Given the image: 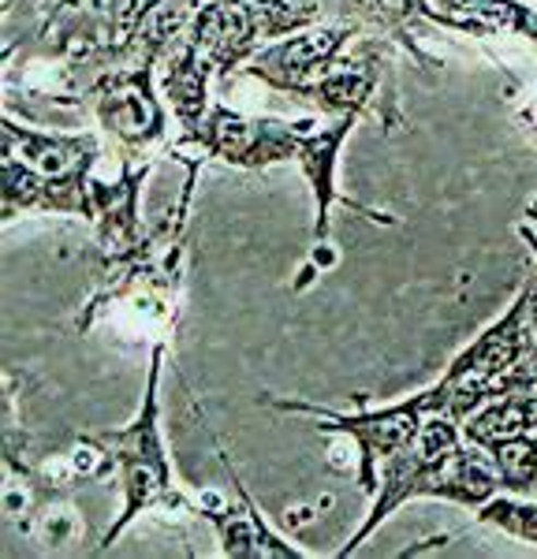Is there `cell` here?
I'll use <instances>...</instances> for the list:
<instances>
[{"mask_svg": "<svg viewBox=\"0 0 537 559\" xmlns=\"http://www.w3.org/2000/svg\"><path fill=\"white\" fill-rule=\"evenodd\" d=\"M307 131L310 120L288 123L276 116H243L217 102L210 105L199 128L179 134V146H194L202 150V157L243 168V173H262V168L295 165V153Z\"/></svg>", "mask_w": 537, "mask_h": 559, "instance_id": "cell-8", "label": "cell"}, {"mask_svg": "<svg viewBox=\"0 0 537 559\" xmlns=\"http://www.w3.org/2000/svg\"><path fill=\"white\" fill-rule=\"evenodd\" d=\"M500 492H504V481H500L497 459H492L489 448L467 444L460 421L433 414L426 421L422 437L407 452L392 455L381 466V481L378 492H373L370 515H366V522L336 556H351L355 548H362L384 519H392L403 503L418 500V496H433V500H448L478 511L481 503H489Z\"/></svg>", "mask_w": 537, "mask_h": 559, "instance_id": "cell-1", "label": "cell"}, {"mask_svg": "<svg viewBox=\"0 0 537 559\" xmlns=\"http://www.w3.org/2000/svg\"><path fill=\"white\" fill-rule=\"evenodd\" d=\"M268 411L281 414H302V418H313V426L321 432H339V437H351L358 448V489L373 500L381 481V466L389 463L392 455L407 452L418 437H422L426 421L433 418L426 407V395H407V400L392 403V407H378V411H358V414H339L329 407H313V403L302 400H262Z\"/></svg>", "mask_w": 537, "mask_h": 559, "instance_id": "cell-6", "label": "cell"}, {"mask_svg": "<svg viewBox=\"0 0 537 559\" xmlns=\"http://www.w3.org/2000/svg\"><path fill=\"white\" fill-rule=\"evenodd\" d=\"M518 231H523V239L530 242L534 258H537V202H530V210H526V221L518 224ZM526 295H530V324H534V350H530V381H534V392H537V269L526 280Z\"/></svg>", "mask_w": 537, "mask_h": 559, "instance_id": "cell-20", "label": "cell"}, {"mask_svg": "<svg viewBox=\"0 0 537 559\" xmlns=\"http://www.w3.org/2000/svg\"><path fill=\"white\" fill-rule=\"evenodd\" d=\"M355 123H358L355 116H336V120L321 123V128L310 123V131L302 134V142H299V153H295V165H299V173L313 194V250L329 247L336 205H344V210L366 216V221H373V224H392V216L373 213V210H366L362 202H355V198L339 194V183H336L339 153H344V142L351 139Z\"/></svg>", "mask_w": 537, "mask_h": 559, "instance_id": "cell-10", "label": "cell"}, {"mask_svg": "<svg viewBox=\"0 0 537 559\" xmlns=\"http://www.w3.org/2000/svg\"><path fill=\"white\" fill-rule=\"evenodd\" d=\"M86 108L120 150V165H154L168 142V105L154 68H105L90 79Z\"/></svg>", "mask_w": 537, "mask_h": 559, "instance_id": "cell-5", "label": "cell"}, {"mask_svg": "<svg viewBox=\"0 0 537 559\" xmlns=\"http://www.w3.org/2000/svg\"><path fill=\"white\" fill-rule=\"evenodd\" d=\"M392 41L373 31H362L358 38L339 52V60L318 83L310 86L307 102L321 116H355V120H378L384 128H396L399 108L392 94Z\"/></svg>", "mask_w": 537, "mask_h": 559, "instance_id": "cell-7", "label": "cell"}, {"mask_svg": "<svg viewBox=\"0 0 537 559\" xmlns=\"http://www.w3.org/2000/svg\"><path fill=\"white\" fill-rule=\"evenodd\" d=\"M474 519H478L481 526H492L515 540L537 545V500L534 496L500 492V496H492L489 503H481V508L474 511Z\"/></svg>", "mask_w": 537, "mask_h": 559, "instance_id": "cell-18", "label": "cell"}, {"mask_svg": "<svg viewBox=\"0 0 537 559\" xmlns=\"http://www.w3.org/2000/svg\"><path fill=\"white\" fill-rule=\"evenodd\" d=\"M0 216L15 221L23 213H57L94 221V165L102 157L97 134H52L23 128L20 120H0Z\"/></svg>", "mask_w": 537, "mask_h": 559, "instance_id": "cell-2", "label": "cell"}, {"mask_svg": "<svg viewBox=\"0 0 537 559\" xmlns=\"http://www.w3.org/2000/svg\"><path fill=\"white\" fill-rule=\"evenodd\" d=\"M187 41L217 68L220 79H228L243 71L262 45H268V31L258 0H202L194 8Z\"/></svg>", "mask_w": 537, "mask_h": 559, "instance_id": "cell-13", "label": "cell"}, {"mask_svg": "<svg viewBox=\"0 0 537 559\" xmlns=\"http://www.w3.org/2000/svg\"><path fill=\"white\" fill-rule=\"evenodd\" d=\"M142 0H105V12H109V20H112V41H116V34L128 26V20L134 15V8H139Z\"/></svg>", "mask_w": 537, "mask_h": 559, "instance_id": "cell-21", "label": "cell"}, {"mask_svg": "<svg viewBox=\"0 0 537 559\" xmlns=\"http://www.w3.org/2000/svg\"><path fill=\"white\" fill-rule=\"evenodd\" d=\"M463 440L478 448H497L504 440L526 437V432H537V392H508L497 395V400L481 403L478 411L467 414L460 421Z\"/></svg>", "mask_w": 537, "mask_h": 559, "instance_id": "cell-17", "label": "cell"}, {"mask_svg": "<svg viewBox=\"0 0 537 559\" xmlns=\"http://www.w3.org/2000/svg\"><path fill=\"white\" fill-rule=\"evenodd\" d=\"M217 437V432H213ZM217 459L224 463V474L231 481V492H236L239 503L231 508H210V503H199V515L210 522L213 534H217L220 556L228 559H313V552H307L302 545H291L288 537H281L273 526L265 522L262 508L254 503V496L247 492L243 477H239L236 463H231L228 448L217 440Z\"/></svg>", "mask_w": 537, "mask_h": 559, "instance_id": "cell-12", "label": "cell"}, {"mask_svg": "<svg viewBox=\"0 0 537 559\" xmlns=\"http://www.w3.org/2000/svg\"><path fill=\"white\" fill-rule=\"evenodd\" d=\"M321 4H325V20L366 26V31L389 38L407 57H415L418 64L437 68V57H429L422 45V34L437 26L426 15L422 0H321Z\"/></svg>", "mask_w": 537, "mask_h": 559, "instance_id": "cell-14", "label": "cell"}, {"mask_svg": "<svg viewBox=\"0 0 537 559\" xmlns=\"http://www.w3.org/2000/svg\"><path fill=\"white\" fill-rule=\"evenodd\" d=\"M426 15L444 31L474 34H518L537 49V8L526 0H422Z\"/></svg>", "mask_w": 537, "mask_h": 559, "instance_id": "cell-15", "label": "cell"}, {"mask_svg": "<svg viewBox=\"0 0 537 559\" xmlns=\"http://www.w3.org/2000/svg\"><path fill=\"white\" fill-rule=\"evenodd\" d=\"M202 0H142L116 41L97 52L94 68H157L187 41Z\"/></svg>", "mask_w": 537, "mask_h": 559, "instance_id": "cell-11", "label": "cell"}, {"mask_svg": "<svg viewBox=\"0 0 537 559\" xmlns=\"http://www.w3.org/2000/svg\"><path fill=\"white\" fill-rule=\"evenodd\" d=\"M160 373H165V344H154V350H150L146 392H142L134 418L120 429L83 437V448L97 452L102 463L116 471L123 492L120 515L105 530L102 548H112L123 530L139 515H146V511H179V515H199L202 511L176 485L172 459H168L165 432H160Z\"/></svg>", "mask_w": 537, "mask_h": 559, "instance_id": "cell-3", "label": "cell"}, {"mask_svg": "<svg viewBox=\"0 0 537 559\" xmlns=\"http://www.w3.org/2000/svg\"><path fill=\"white\" fill-rule=\"evenodd\" d=\"M534 496H537V485H534Z\"/></svg>", "mask_w": 537, "mask_h": 559, "instance_id": "cell-22", "label": "cell"}, {"mask_svg": "<svg viewBox=\"0 0 537 559\" xmlns=\"http://www.w3.org/2000/svg\"><path fill=\"white\" fill-rule=\"evenodd\" d=\"M366 26L344 23V20H321L299 34H288L281 41H268L254 52V60L239 71L247 79H258L273 94L307 102L310 86L325 75L339 60V52L351 45Z\"/></svg>", "mask_w": 537, "mask_h": 559, "instance_id": "cell-9", "label": "cell"}, {"mask_svg": "<svg viewBox=\"0 0 537 559\" xmlns=\"http://www.w3.org/2000/svg\"><path fill=\"white\" fill-rule=\"evenodd\" d=\"M492 459H497L500 481H504V492H518V496H534L537 485V432H526V437L504 440V444L492 448Z\"/></svg>", "mask_w": 537, "mask_h": 559, "instance_id": "cell-19", "label": "cell"}, {"mask_svg": "<svg viewBox=\"0 0 537 559\" xmlns=\"http://www.w3.org/2000/svg\"><path fill=\"white\" fill-rule=\"evenodd\" d=\"M217 75V68L194 49L191 41H183L172 57L160 64V94H165L168 112L176 116L179 134L194 131L210 112V79Z\"/></svg>", "mask_w": 537, "mask_h": 559, "instance_id": "cell-16", "label": "cell"}, {"mask_svg": "<svg viewBox=\"0 0 537 559\" xmlns=\"http://www.w3.org/2000/svg\"><path fill=\"white\" fill-rule=\"evenodd\" d=\"M530 350H534V324H530V295L526 287L515 295L508 313L481 332L474 344L448 366L437 384L422 388L429 414H444L463 421L481 403L508 392H534L530 381Z\"/></svg>", "mask_w": 537, "mask_h": 559, "instance_id": "cell-4", "label": "cell"}]
</instances>
